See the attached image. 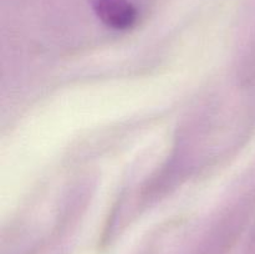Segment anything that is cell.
<instances>
[{
    "instance_id": "cell-1",
    "label": "cell",
    "mask_w": 255,
    "mask_h": 254,
    "mask_svg": "<svg viewBox=\"0 0 255 254\" xmlns=\"http://www.w3.org/2000/svg\"><path fill=\"white\" fill-rule=\"evenodd\" d=\"M95 14L107 26L127 30L137 20V9L129 0H90Z\"/></svg>"
}]
</instances>
